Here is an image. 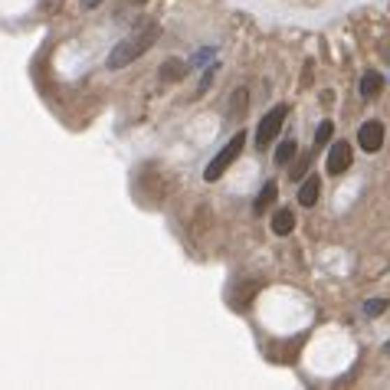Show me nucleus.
<instances>
[{
	"mask_svg": "<svg viewBox=\"0 0 390 390\" xmlns=\"http://www.w3.org/2000/svg\"><path fill=\"white\" fill-rule=\"evenodd\" d=\"M318 190H322V181H318L315 174H308V181H302V187H299V204L315 207L318 204Z\"/></svg>",
	"mask_w": 390,
	"mask_h": 390,
	"instance_id": "6",
	"label": "nucleus"
},
{
	"mask_svg": "<svg viewBox=\"0 0 390 390\" xmlns=\"http://www.w3.org/2000/svg\"><path fill=\"white\" fill-rule=\"evenodd\" d=\"M380 89H384V76H380V73H374V69H368V73L361 76V86H358L361 98H374Z\"/></svg>",
	"mask_w": 390,
	"mask_h": 390,
	"instance_id": "7",
	"label": "nucleus"
},
{
	"mask_svg": "<svg viewBox=\"0 0 390 390\" xmlns=\"http://www.w3.org/2000/svg\"><path fill=\"white\" fill-rule=\"evenodd\" d=\"M230 115H233V119H243V115H246V89H239L237 96H233V102H230Z\"/></svg>",
	"mask_w": 390,
	"mask_h": 390,
	"instance_id": "12",
	"label": "nucleus"
},
{
	"mask_svg": "<svg viewBox=\"0 0 390 390\" xmlns=\"http://www.w3.org/2000/svg\"><path fill=\"white\" fill-rule=\"evenodd\" d=\"M292 230H295L292 210H285V207H282V210H276V213H272V233H276V237H289Z\"/></svg>",
	"mask_w": 390,
	"mask_h": 390,
	"instance_id": "8",
	"label": "nucleus"
},
{
	"mask_svg": "<svg viewBox=\"0 0 390 390\" xmlns=\"http://www.w3.org/2000/svg\"><path fill=\"white\" fill-rule=\"evenodd\" d=\"M210 56H213V50H204V53H197V56H194V66H204Z\"/></svg>",
	"mask_w": 390,
	"mask_h": 390,
	"instance_id": "15",
	"label": "nucleus"
},
{
	"mask_svg": "<svg viewBox=\"0 0 390 390\" xmlns=\"http://www.w3.org/2000/svg\"><path fill=\"white\" fill-rule=\"evenodd\" d=\"M351 161H354L351 144H347V141H335L331 151H328V158H325V171L331 174V177H335V174H345L347 167H351Z\"/></svg>",
	"mask_w": 390,
	"mask_h": 390,
	"instance_id": "4",
	"label": "nucleus"
},
{
	"mask_svg": "<svg viewBox=\"0 0 390 390\" xmlns=\"http://www.w3.org/2000/svg\"><path fill=\"white\" fill-rule=\"evenodd\" d=\"M295 158V141L289 138V141H282L279 148H276V164H289Z\"/></svg>",
	"mask_w": 390,
	"mask_h": 390,
	"instance_id": "11",
	"label": "nucleus"
},
{
	"mask_svg": "<svg viewBox=\"0 0 390 390\" xmlns=\"http://www.w3.org/2000/svg\"><path fill=\"white\" fill-rule=\"evenodd\" d=\"M384 354H390V341H387V345H384Z\"/></svg>",
	"mask_w": 390,
	"mask_h": 390,
	"instance_id": "17",
	"label": "nucleus"
},
{
	"mask_svg": "<svg viewBox=\"0 0 390 390\" xmlns=\"http://www.w3.org/2000/svg\"><path fill=\"white\" fill-rule=\"evenodd\" d=\"M285 115H289V105H276V109H269L262 115L260 128H256V148H266V144L279 135L282 125H285Z\"/></svg>",
	"mask_w": 390,
	"mask_h": 390,
	"instance_id": "3",
	"label": "nucleus"
},
{
	"mask_svg": "<svg viewBox=\"0 0 390 390\" xmlns=\"http://www.w3.org/2000/svg\"><path fill=\"white\" fill-rule=\"evenodd\" d=\"M158 36H161V27H158V23H151V20L138 23V27L109 53V69H125V66H131L135 59H141V56L158 43Z\"/></svg>",
	"mask_w": 390,
	"mask_h": 390,
	"instance_id": "1",
	"label": "nucleus"
},
{
	"mask_svg": "<svg viewBox=\"0 0 390 390\" xmlns=\"http://www.w3.org/2000/svg\"><path fill=\"white\" fill-rule=\"evenodd\" d=\"M243 148H246V131H237V135L230 138L227 148H223V151H220L217 158L210 161V167L204 171V181H220V177L227 174L230 164H233V161L239 158V151H243Z\"/></svg>",
	"mask_w": 390,
	"mask_h": 390,
	"instance_id": "2",
	"label": "nucleus"
},
{
	"mask_svg": "<svg viewBox=\"0 0 390 390\" xmlns=\"http://www.w3.org/2000/svg\"><path fill=\"white\" fill-rule=\"evenodd\" d=\"M331 135H335V125H331V121H322V125H318V131H315V144H318V148H322V144H328V141H331Z\"/></svg>",
	"mask_w": 390,
	"mask_h": 390,
	"instance_id": "13",
	"label": "nucleus"
},
{
	"mask_svg": "<svg viewBox=\"0 0 390 390\" xmlns=\"http://www.w3.org/2000/svg\"><path fill=\"white\" fill-rule=\"evenodd\" d=\"M380 312H387V299H370V302H364V315L368 318H377Z\"/></svg>",
	"mask_w": 390,
	"mask_h": 390,
	"instance_id": "14",
	"label": "nucleus"
},
{
	"mask_svg": "<svg viewBox=\"0 0 390 390\" xmlns=\"http://www.w3.org/2000/svg\"><path fill=\"white\" fill-rule=\"evenodd\" d=\"M358 144L364 151H380V144H384V125L380 121H364L358 131Z\"/></svg>",
	"mask_w": 390,
	"mask_h": 390,
	"instance_id": "5",
	"label": "nucleus"
},
{
	"mask_svg": "<svg viewBox=\"0 0 390 390\" xmlns=\"http://www.w3.org/2000/svg\"><path fill=\"white\" fill-rule=\"evenodd\" d=\"M184 73H187V63L167 59V63L161 66V73H158V82H161V86H167V82H174V79H184Z\"/></svg>",
	"mask_w": 390,
	"mask_h": 390,
	"instance_id": "9",
	"label": "nucleus"
},
{
	"mask_svg": "<svg viewBox=\"0 0 390 390\" xmlns=\"http://www.w3.org/2000/svg\"><path fill=\"white\" fill-rule=\"evenodd\" d=\"M98 3H102V0H79V7H82V10H92V7H98Z\"/></svg>",
	"mask_w": 390,
	"mask_h": 390,
	"instance_id": "16",
	"label": "nucleus"
},
{
	"mask_svg": "<svg viewBox=\"0 0 390 390\" xmlns=\"http://www.w3.org/2000/svg\"><path fill=\"white\" fill-rule=\"evenodd\" d=\"M276 197H279V187H276V181H269V184L262 187V194H260V200H256L253 210H256V213H266V210L276 204Z\"/></svg>",
	"mask_w": 390,
	"mask_h": 390,
	"instance_id": "10",
	"label": "nucleus"
}]
</instances>
